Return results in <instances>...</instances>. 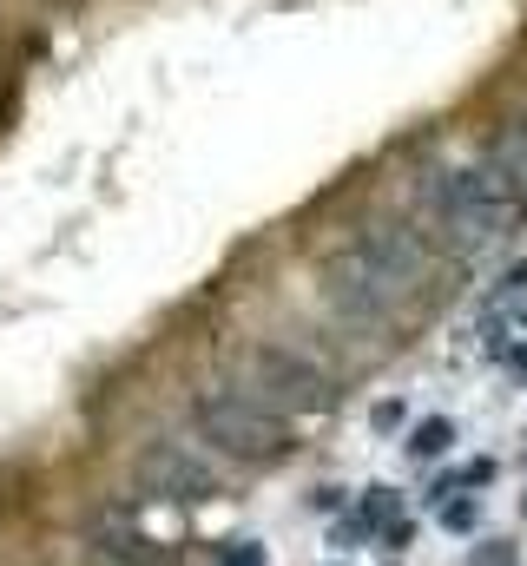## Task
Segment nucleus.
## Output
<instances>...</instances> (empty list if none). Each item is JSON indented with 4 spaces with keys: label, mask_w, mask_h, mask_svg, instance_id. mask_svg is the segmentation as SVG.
Segmentation results:
<instances>
[{
    "label": "nucleus",
    "mask_w": 527,
    "mask_h": 566,
    "mask_svg": "<svg viewBox=\"0 0 527 566\" xmlns=\"http://www.w3.org/2000/svg\"><path fill=\"white\" fill-rule=\"evenodd\" d=\"M192 428L211 455L224 461H277L290 455V435L264 402H251L244 389H205L192 395Z\"/></svg>",
    "instance_id": "1"
},
{
    "label": "nucleus",
    "mask_w": 527,
    "mask_h": 566,
    "mask_svg": "<svg viewBox=\"0 0 527 566\" xmlns=\"http://www.w3.org/2000/svg\"><path fill=\"white\" fill-rule=\"evenodd\" d=\"M514 198L501 191V178L488 165H468V172H448L435 185V218H442L448 244H495L514 224Z\"/></svg>",
    "instance_id": "2"
},
{
    "label": "nucleus",
    "mask_w": 527,
    "mask_h": 566,
    "mask_svg": "<svg viewBox=\"0 0 527 566\" xmlns=\"http://www.w3.org/2000/svg\"><path fill=\"white\" fill-rule=\"evenodd\" d=\"M251 402H264L271 415H304V409H323L336 402L330 376L317 362H304L297 349H277V343H257L244 349V382H238Z\"/></svg>",
    "instance_id": "3"
},
{
    "label": "nucleus",
    "mask_w": 527,
    "mask_h": 566,
    "mask_svg": "<svg viewBox=\"0 0 527 566\" xmlns=\"http://www.w3.org/2000/svg\"><path fill=\"white\" fill-rule=\"evenodd\" d=\"M139 481L159 501H211L218 494V468L205 455H192V441H159L152 455L139 461Z\"/></svg>",
    "instance_id": "4"
},
{
    "label": "nucleus",
    "mask_w": 527,
    "mask_h": 566,
    "mask_svg": "<svg viewBox=\"0 0 527 566\" xmlns=\"http://www.w3.org/2000/svg\"><path fill=\"white\" fill-rule=\"evenodd\" d=\"M455 441H462V422H455V415H422V422H409V435H402V455H409V468H435V461L455 455Z\"/></svg>",
    "instance_id": "5"
},
{
    "label": "nucleus",
    "mask_w": 527,
    "mask_h": 566,
    "mask_svg": "<svg viewBox=\"0 0 527 566\" xmlns=\"http://www.w3.org/2000/svg\"><path fill=\"white\" fill-rule=\"evenodd\" d=\"M435 514V527L442 534H455V540H468V534H481V520H488V501L481 494H448L442 507H429Z\"/></svg>",
    "instance_id": "6"
},
{
    "label": "nucleus",
    "mask_w": 527,
    "mask_h": 566,
    "mask_svg": "<svg viewBox=\"0 0 527 566\" xmlns=\"http://www.w3.org/2000/svg\"><path fill=\"white\" fill-rule=\"evenodd\" d=\"M99 553L119 566H165L172 560V547H159V540H145V534H99Z\"/></svg>",
    "instance_id": "7"
},
{
    "label": "nucleus",
    "mask_w": 527,
    "mask_h": 566,
    "mask_svg": "<svg viewBox=\"0 0 527 566\" xmlns=\"http://www.w3.org/2000/svg\"><path fill=\"white\" fill-rule=\"evenodd\" d=\"M416 540H422V514H416V507H396V514L376 527V547H383L389 560H402V553L416 547Z\"/></svg>",
    "instance_id": "8"
},
{
    "label": "nucleus",
    "mask_w": 527,
    "mask_h": 566,
    "mask_svg": "<svg viewBox=\"0 0 527 566\" xmlns=\"http://www.w3.org/2000/svg\"><path fill=\"white\" fill-rule=\"evenodd\" d=\"M363 540H376V527H369V520L356 514V507H343V514H336L330 527H323V547H336V553H356Z\"/></svg>",
    "instance_id": "9"
},
{
    "label": "nucleus",
    "mask_w": 527,
    "mask_h": 566,
    "mask_svg": "<svg viewBox=\"0 0 527 566\" xmlns=\"http://www.w3.org/2000/svg\"><path fill=\"white\" fill-rule=\"evenodd\" d=\"M369 435H409V402H402V395H383V402H376V409H369Z\"/></svg>",
    "instance_id": "10"
},
{
    "label": "nucleus",
    "mask_w": 527,
    "mask_h": 566,
    "mask_svg": "<svg viewBox=\"0 0 527 566\" xmlns=\"http://www.w3.org/2000/svg\"><path fill=\"white\" fill-rule=\"evenodd\" d=\"M455 474H462V488H468V494H481V488H495V481H501V455H468Z\"/></svg>",
    "instance_id": "11"
},
{
    "label": "nucleus",
    "mask_w": 527,
    "mask_h": 566,
    "mask_svg": "<svg viewBox=\"0 0 527 566\" xmlns=\"http://www.w3.org/2000/svg\"><path fill=\"white\" fill-rule=\"evenodd\" d=\"M304 507H310V514H323V520H336L343 507H350V488H343V481H317V488L304 494Z\"/></svg>",
    "instance_id": "12"
},
{
    "label": "nucleus",
    "mask_w": 527,
    "mask_h": 566,
    "mask_svg": "<svg viewBox=\"0 0 527 566\" xmlns=\"http://www.w3.org/2000/svg\"><path fill=\"white\" fill-rule=\"evenodd\" d=\"M527 297V257H514L495 283H488V303H521Z\"/></svg>",
    "instance_id": "13"
},
{
    "label": "nucleus",
    "mask_w": 527,
    "mask_h": 566,
    "mask_svg": "<svg viewBox=\"0 0 527 566\" xmlns=\"http://www.w3.org/2000/svg\"><path fill=\"white\" fill-rule=\"evenodd\" d=\"M211 560H218V566H264L271 553H264V540H218Z\"/></svg>",
    "instance_id": "14"
},
{
    "label": "nucleus",
    "mask_w": 527,
    "mask_h": 566,
    "mask_svg": "<svg viewBox=\"0 0 527 566\" xmlns=\"http://www.w3.org/2000/svg\"><path fill=\"white\" fill-rule=\"evenodd\" d=\"M495 369H501L508 382H527V336H514V343H508V356H501Z\"/></svg>",
    "instance_id": "15"
},
{
    "label": "nucleus",
    "mask_w": 527,
    "mask_h": 566,
    "mask_svg": "<svg viewBox=\"0 0 527 566\" xmlns=\"http://www.w3.org/2000/svg\"><path fill=\"white\" fill-rule=\"evenodd\" d=\"M468 566H514V547H508V540H481Z\"/></svg>",
    "instance_id": "16"
},
{
    "label": "nucleus",
    "mask_w": 527,
    "mask_h": 566,
    "mask_svg": "<svg viewBox=\"0 0 527 566\" xmlns=\"http://www.w3.org/2000/svg\"><path fill=\"white\" fill-rule=\"evenodd\" d=\"M521 520H527V494H521Z\"/></svg>",
    "instance_id": "17"
},
{
    "label": "nucleus",
    "mask_w": 527,
    "mask_h": 566,
    "mask_svg": "<svg viewBox=\"0 0 527 566\" xmlns=\"http://www.w3.org/2000/svg\"><path fill=\"white\" fill-rule=\"evenodd\" d=\"M521 441H527V435H521ZM521 461H527V448H521Z\"/></svg>",
    "instance_id": "18"
},
{
    "label": "nucleus",
    "mask_w": 527,
    "mask_h": 566,
    "mask_svg": "<svg viewBox=\"0 0 527 566\" xmlns=\"http://www.w3.org/2000/svg\"><path fill=\"white\" fill-rule=\"evenodd\" d=\"M389 566H402V560H389Z\"/></svg>",
    "instance_id": "19"
},
{
    "label": "nucleus",
    "mask_w": 527,
    "mask_h": 566,
    "mask_svg": "<svg viewBox=\"0 0 527 566\" xmlns=\"http://www.w3.org/2000/svg\"><path fill=\"white\" fill-rule=\"evenodd\" d=\"M330 566H343V560H330Z\"/></svg>",
    "instance_id": "20"
}]
</instances>
